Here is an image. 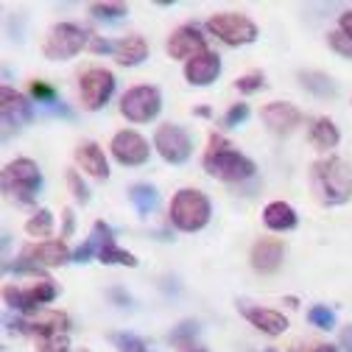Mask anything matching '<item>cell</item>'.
<instances>
[{
    "label": "cell",
    "mask_w": 352,
    "mask_h": 352,
    "mask_svg": "<svg viewBox=\"0 0 352 352\" xmlns=\"http://www.w3.org/2000/svg\"><path fill=\"white\" fill-rule=\"evenodd\" d=\"M154 148L170 165H182L193 154V140L179 123H162L154 135Z\"/></svg>",
    "instance_id": "cell-8"
},
{
    "label": "cell",
    "mask_w": 352,
    "mask_h": 352,
    "mask_svg": "<svg viewBox=\"0 0 352 352\" xmlns=\"http://www.w3.org/2000/svg\"><path fill=\"white\" fill-rule=\"evenodd\" d=\"M218 76H221V56L212 51H204V54L193 56L190 62H185V78L193 87H207Z\"/></svg>",
    "instance_id": "cell-19"
},
{
    "label": "cell",
    "mask_w": 352,
    "mask_h": 352,
    "mask_svg": "<svg viewBox=\"0 0 352 352\" xmlns=\"http://www.w3.org/2000/svg\"><path fill=\"white\" fill-rule=\"evenodd\" d=\"M307 322L319 330H333L336 327V314L330 311L327 305H314L311 311H307Z\"/></svg>",
    "instance_id": "cell-30"
},
{
    "label": "cell",
    "mask_w": 352,
    "mask_h": 352,
    "mask_svg": "<svg viewBox=\"0 0 352 352\" xmlns=\"http://www.w3.org/2000/svg\"><path fill=\"white\" fill-rule=\"evenodd\" d=\"M165 48H168V54L173 59L190 62L193 56H199V54L207 51V42H204V36H201V31L196 25H179V28H176L168 36V45Z\"/></svg>",
    "instance_id": "cell-14"
},
{
    "label": "cell",
    "mask_w": 352,
    "mask_h": 352,
    "mask_svg": "<svg viewBox=\"0 0 352 352\" xmlns=\"http://www.w3.org/2000/svg\"><path fill=\"white\" fill-rule=\"evenodd\" d=\"M109 341L115 344L118 352H146V341L131 333H112Z\"/></svg>",
    "instance_id": "cell-31"
},
{
    "label": "cell",
    "mask_w": 352,
    "mask_h": 352,
    "mask_svg": "<svg viewBox=\"0 0 352 352\" xmlns=\"http://www.w3.org/2000/svg\"><path fill=\"white\" fill-rule=\"evenodd\" d=\"M87 48H90L93 54H115V42L101 39V36H90V42H87Z\"/></svg>",
    "instance_id": "cell-39"
},
{
    "label": "cell",
    "mask_w": 352,
    "mask_h": 352,
    "mask_svg": "<svg viewBox=\"0 0 352 352\" xmlns=\"http://www.w3.org/2000/svg\"><path fill=\"white\" fill-rule=\"evenodd\" d=\"M196 115H199V118H210L212 112H210V107H199V109H196Z\"/></svg>",
    "instance_id": "cell-43"
},
{
    "label": "cell",
    "mask_w": 352,
    "mask_h": 352,
    "mask_svg": "<svg viewBox=\"0 0 352 352\" xmlns=\"http://www.w3.org/2000/svg\"><path fill=\"white\" fill-rule=\"evenodd\" d=\"M235 87H238V93L252 96V93H257V90H263V87H266V78H263V73H260V70H252V73L241 76V78L235 81Z\"/></svg>",
    "instance_id": "cell-34"
},
{
    "label": "cell",
    "mask_w": 352,
    "mask_h": 352,
    "mask_svg": "<svg viewBox=\"0 0 352 352\" xmlns=\"http://www.w3.org/2000/svg\"><path fill=\"white\" fill-rule=\"evenodd\" d=\"M25 232L31 235V238H48L51 232H54V212L51 210H36L28 221H25Z\"/></svg>",
    "instance_id": "cell-27"
},
{
    "label": "cell",
    "mask_w": 352,
    "mask_h": 352,
    "mask_svg": "<svg viewBox=\"0 0 352 352\" xmlns=\"http://www.w3.org/2000/svg\"><path fill=\"white\" fill-rule=\"evenodd\" d=\"M341 346H344V352H352V324H346L341 330Z\"/></svg>",
    "instance_id": "cell-42"
},
{
    "label": "cell",
    "mask_w": 352,
    "mask_h": 352,
    "mask_svg": "<svg viewBox=\"0 0 352 352\" xmlns=\"http://www.w3.org/2000/svg\"><path fill=\"white\" fill-rule=\"evenodd\" d=\"M311 190L319 204H346L352 199V165L341 157L316 160L311 165Z\"/></svg>",
    "instance_id": "cell-1"
},
{
    "label": "cell",
    "mask_w": 352,
    "mask_h": 352,
    "mask_svg": "<svg viewBox=\"0 0 352 352\" xmlns=\"http://www.w3.org/2000/svg\"><path fill=\"white\" fill-rule=\"evenodd\" d=\"M98 246H101L98 235H90V238H87V241L73 252V260H76V263H90V260H93V254L98 257Z\"/></svg>",
    "instance_id": "cell-36"
},
{
    "label": "cell",
    "mask_w": 352,
    "mask_h": 352,
    "mask_svg": "<svg viewBox=\"0 0 352 352\" xmlns=\"http://www.w3.org/2000/svg\"><path fill=\"white\" fill-rule=\"evenodd\" d=\"M90 14L98 17V20H120V17L129 14V6H123V3H93Z\"/></svg>",
    "instance_id": "cell-32"
},
{
    "label": "cell",
    "mask_w": 352,
    "mask_h": 352,
    "mask_svg": "<svg viewBox=\"0 0 352 352\" xmlns=\"http://www.w3.org/2000/svg\"><path fill=\"white\" fill-rule=\"evenodd\" d=\"M70 316L62 311H48V314H36L31 322H14V330L20 333H34L36 338L42 336H54V333H67Z\"/></svg>",
    "instance_id": "cell-20"
},
{
    "label": "cell",
    "mask_w": 352,
    "mask_h": 352,
    "mask_svg": "<svg viewBox=\"0 0 352 352\" xmlns=\"http://www.w3.org/2000/svg\"><path fill=\"white\" fill-rule=\"evenodd\" d=\"M62 221H65V227H62V238L73 235V210H70V207H65V212H62Z\"/></svg>",
    "instance_id": "cell-40"
},
{
    "label": "cell",
    "mask_w": 352,
    "mask_h": 352,
    "mask_svg": "<svg viewBox=\"0 0 352 352\" xmlns=\"http://www.w3.org/2000/svg\"><path fill=\"white\" fill-rule=\"evenodd\" d=\"M190 352H207V349H190Z\"/></svg>",
    "instance_id": "cell-45"
},
{
    "label": "cell",
    "mask_w": 352,
    "mask_h": 352,
    "mask_svg": "<svg viewBox=\"0 0 352 352\" xmlns=\"http://www.w3.org/2000/svg\"><path fill=\"white\" fill-rule=\"evenodd\" d=\"M59 294V288L54 285V280H42L31 288H14V285H6L3 288V299L12 311H20V314H36L39 305H48L54 302Z\"/></svg>",
    "instance_id": "cell-10"
},
{
    "label": "cell",
    "mask_w": 352,
    "mask_h": 352,
    "mask_svg": "<svg viewBox=\"0 0 352 352\" xmlns=\"http://www.w3.org/2000/svg\"><path fill=\"white\" fill-rule=\"evenodd\" d=\"M246 118H249V107H246V104H232V107L227 109V115H224V126L235 129V126H241Z\"/></svg>",
    "instance_id": "cell-38"
},
{
    "label": "cell",
    "mask_w": 352,
    "mask_h": 352,
    "mask_svg": "<svg viewBox=\"0 0 352 352\" xmlns=\"http://www.w3.org/2000/svg\"><path fill=\"white\" fill-rule=\"evenodd\" d=\"M87 42H90V36H87L84 28H78L73 23H59L48 31L45 42H42V54H45V59H51V62H62V59L76 56Z\"/></svg>",
    "instance_id": "cell-6"
},
{
    "label": "cell",
    "mask_w": 352,
    "mask_h": 352,
    "mask_svg": "<svg viewBox=\"0 0 352 352\" xmlns=\"http://www.w3.org/2000/svg\"><path fill=\"white\" fill-rule=\"evenodd\" d=\"M260 118L263 123H266L274 135H288V131H294L299 123H302V112L288 104V101H272L260 109Z\"/></svg>",
    "instance_id": "cell-18"
},
{
    "label": "cell",
    "mask_w": 352,
    "mask_h": 352,
    "mask_svg": "<svg viewBox=\"0 0 352 352\" xmlns=\"http://www.w3.org/2000/svg\"><path fill=\"white\" fill-rule=\"evenodd\" d=\"M129 201L135 204V210H138L140 215H148V212L157 210V204H160V193H157L154 185L138 182V185H131V188H129Z\"/></svg>",
    "instance_id": "cell-26"
},
{
    "label": "cell",
    "mask_w": 352,
    "mask_h": 352,
    "mask_svg": "<svg viewBox=\"0 0 352 352\" xmlns=\"http://www.w3.org/2000/svg\"><path fill=\"white\" fill-rule=\"evenodd\" d=\"M201 165L212 179H221V182H243V179H252L254 170H257L249 157L235 151V146L224 135H215V131L207 140V151L201 157Z\"/></svg>",
    "instance_id": "cell-2"
},
{
    "label": "cell",
    "mask_w": 352,
    "mask_h": 352,
    "mask_svg": "<svg viewBox=\"0 0 352 352\" xmlns=\"http://www.w3.org/2000/svg\"><path fill=\"white\" fill-rule=\"evenodd\" d=\"M0 112H3V123L14 126V129L34 120V104L23 93L12 90V87H3V90H0Z\"/></svg>",
    "instance_id": "cell-17"
},
{
    "label": "cell",
    "mask_w": 352,
    "mask_h": 352,
    "mask_svg": "<svg viewBox=\"0 0 352 352\" xmlns=\"http://www.w3.org/2000/svg\"><path fill=\"white\" fill-rule=\"evenodd\" d=\"M238 311L252 327H257L266 336H283L285 327H288V319L277 311H269V307H260V305H252V302H238Z\"/></svg>",
    "instance_id": "cell-16"
},
{
    "label": "cell",
    "mask_w": 352,
    "mask_h": 352,
    "mask_svg": "<svg viewBox=\"0 0 352 352\" xmlns=\"http://www.w3.org/2000/svg\"><path fill=\"white\" fill-rule=\"evenodd\" d=\"M93 235H98V241H101V246H98V260L104 263V266H129V269L138 266V257L115 243V230H112L109 224L96 221V224H93Z\"/></svg>",
    "instance_id": "cell-13"
},
{
    "label": "cell",
    "mask_w": 352,
    "mask_h": 352,
    "mask_svg": "<svg viewBox=\"0 0 352 352\" xmlns=\"http://www.w3.org/2000/svg\"><path fill=\"white\" fill-rule=\"evenodd\" d=\"M338 31H344V34L352 39V9L341 14V20H338Z\"/></svg>",
    "instance_id": "cell-41"
},
{
    "label": "cell",
    "mask_w": 352,
    "mask_h": 352,
    "mask_svg": "<svg viewBox=\"0 0 352 352\" xmlns=\"http://www.w3.org/2000/svg\"><path fill=\"white\" fill-rule=\"evenodd\" d=\"M20 260L31 263V266H48V269H54V266H65V263H70L73 254H70L65 241H39V243L23 246Z\"/></svg>",
    "instance_id": "cell-12"
},
{
    "label": "cell",
    "mask_w": 352,
    "mask_h": 352,
    "mask_svg": "<svg viewBox=\"0 0 352 352\" xmlns=\"http://www.w3.org/2000/svg\"><path fill=\"white\" fill-rule=\"evenodd\" d=\"M283 257H285V243L280 238H260L252 246L249 263H252V269L260 272V274H274L283 266Z\"/></svg>",
    "instance_id": "cell-15"
},
{
    "label": "cell",
    "mask_w": 352,
    "mask_h": 352,
    "mask_svg": "<svg viewBox=\"0 0 352 352\" xmlns=\"http://www.w3.org/2000/svg\"><path fill=\"white\" fill-rule=\"evenodd\" d=\"M210 199L196 190V188H185L173 196L170 201V224L176 230H182V232H199L207 227L210 221Z\"/></svg>",
    "instance_id": "cell-4"
},
{
    "label": "cell",
    "mask_w": 352,
    "mask_h": 352,
    "mask_svg": "<svg viewBox=\"0 0 352 352\" xmlns=\"http://www.w3.org/2000/svg\"><path fill=\"white\" fill-rule=\"evenodd\" d=\"M76 352H90V349H76Z\"/></svg>",
    "instance_id": "cell-46"
},
{
    "label": "cell",
    "mask_w": 352,
    "mask_h": 352,
    "mask_svg": "<svg viewBox=\"0 0 352 352\" xmlns=\"http://www.w3.org/2000/svg\"><path fill=\"white\" fill-rule=\"evenodd\" d=\"M299 84L305 87L307 93H314L316 98H336L338 96V87L327 73L319 70H302L299 73Z\"/></svg>",
    "instance_id": "cell-24"
},
{
    "label": "cell",
    "mask_w": 352,
    "mask_h": 352,
    "mask_svg": "<svg viewBox=\"0 0 352 352\" xmlns=\"http://www.w3.org/2000/svg\"><path fill=\"white\" fill-rule=\"evenodd\" d=\"M109 151H112V157H115L120 165H129V168L143 165V162L148 160V154H151L146 138H140L138 131H131V129L118 131V135L112 138V143H109Z\"/></svg>",
    "instance_id": "cell-11"
},
{
    "label": "cell",
    "mask_w": 352,
    "mask_h": 352,
    "mask_svg": "<svg viewBox=\"0 0 352 352\" xmlns=\"http://www.w3.org/2000/svg\"><path fill=\"white\" fill-rule=\"evenodd\" d=\"M67 185H70V193L76 196V201H81V204L90 201V190H87V185L78 176V170H67Z\"/></svg>",
    "instance_id": "cell-37"
},
{
    "label": "cell",
    "mask_w": 352,
    "mask_h": 352,
    "mask_svg": "<svg viewBox=\"0 0 352 352\" xmlns=\"http://www.w3.org/2000/svg\"><path fill=\"white\" fill-rule=\"evenodd\" d=\"M36 344H39V352H70V338H67V333L42 336Z\"/></svg>",
    "instance_id": "cell-33"
},
{
    "label": "cell",
    "mask_w": 352,
    "mask_h": 352,
    "mask_svg": "<svg viewBox=\"0 0 352 352\" xmlns=\"http://www.w3.org/2000/svg\"><path fill=\"white\" fill-rule=\"evenodd\" d=\"M327 45H330L338 56L352 59V39H349L344 31H330V34H327Z\"/></svg>",
    "instance_id": "cell-35"
},
{
    "label": "cell",
    "mask_w": 352,
    "mask_h": 352,
    "mask_svg": "<svg viewBox=\"0 0 352 352\" xmlns=\"http://www.w3.org/2000/svg\"><path fill=\"white\" fill-rule=\"evenodd\" d=\"M78 93H81V104L84 109H101L107 107V101L112 98L115 93V76L104 67H90V70H84L81 78H78Z\"/></svg>",
    "instance_id": "cell-9"
},
{
    "label": "cell",
    "mask_w": 352,
    "mask_h": 352,
    "mask_svg": "<svg viewBox=\"0 0 352 352\" xmlns=\"http://www.w3.org/2000/svg\"><path fill=\"white\" fill-rule=\"evenodd\" d=\"M160 109H162V96L151 84L131 87V90L120 98V112L131 123H148L160 115Z\"/></svg>",
    "instance_id": "cell-7"
},
{
    "label": "cell",
    "mask_w": 352,
    "mask_h": 352,
    "mask_svg": "<svg viewBox=\"0 0 352 352\" xmlns=\"http://www.w3.org/2000/svg\"><path fill=\"white\" fill-rule=\"evenodd\" d=\"M307 140H311L316 148L327 151V148H336L338 146L341 135H338V129H336V123L330 118H316L311 123V131H307Z\"/></svg>",
    "instance_id": "cell-25"
},
{
    "label": "cell",
    "mask_w": 352,
    "mask_h": 352,
    "mask_svg": "<svg viewBox=\"0 0 352 352\" xmlns=\"http://www.w3.org/2000/svg\"><path fill=\"white\" fill-rule=\"evenodd\" d=\"M31 96H34V101L36 104H42V107H51V109H59V112H65V115H70L67 109H62V101H59V96H56V90L51 84H45V81H31Z\"/></svg>",
    "instance_id": "cell-28"
},
{
    "label": "cell",
    "mask_w": 352,
    "mask_h": 352,
    "mask_svg": "<svg viewBox=\"0 0 352 352\" xmlns=\"http://www.w3.org/2000/svg\"><path fill=\"white\" fill-rule=\"evenodd\" d=\"M266 352H277V349H266Z\"/></svg>",
    "instance_id": "cell-47"
},
{
    "label": "cell",
    "mask_w": 352,
    "mask_h": 352,
    "mask_svg": "<svg viewBox=\"0 0 352 352\" xmlns=\"http://www.w3.org/2000/svg\"><path fill=\"white\" fill-rule=\"evenodd\" d=\"M0 185H3V193L9 199H14L17 204H31L39 196V190H42V170L28 157L12 160V162L3 165Z\"/></svg>",
    "instance_id": "cell-3"
},
{
    "label": "cell",
    "mask_w": 352,
    "mask_h": 352,
    "mask_svg": "<svg viewBox=\"0 0 352 352\" xmlns=\"http://www.w3.org/2000/svg\"><path fill=\"white\" fill-rule=\"evenodd\" d=\"M296 221H299L296 210L285 201H272V204H266V210H263V224L274 232H288L296 227Z\"/></svg>",
    "instance_id": "cell-23"
},
{
    "label": "cell",
    "mask_w": 352,
    "mask_h": 352,
    "mask_svg": "<svg viewBox=\"0 0 352 352\" xmlns=\"http://www.w3.org/2000/svg\"><path fill=\"white\" fill-rule=\"evenodd\" d=\"M316 352H338V349L330 346V344H322V346H316Z\"/></svg>",
    "instance_id": "cell-44"
},
{
    "label": "cell",
    "mask_w": 352,
    "mask_h": 352,
    "mask_svg": "<svg viewBox=\"0 0 352 352\" xmlns=\"http://www.w3.org/2000/svg\"><path fill=\"white\" fill-rule=\"evenodd\" d=\"M73 157L81 165V170L96 176V179H107V176H109V165H107V157H104V151H101L98 143H93V140L78 143L76 151H73Z\"/></svg>",
    "instance_id": "cell-21"
},
{
    "label": "cell",
    "mask_w": 352,
    "mask_h": 352,
    "mask_svg": "<svg viewBox=\"0 0 352 352\" xmlns=\"http://www.w3.org/2000/svg\"><path fill=\"white\" fill-rule=\"evenodd\" d=\"M207 31L212 36H218L227 45L238 48V45H249V42L257 39V25L238 12H221V14H212L207 20Z\"/></svg>",
    "instance_id": "cell-5"
},
{
    "label": "cell",
    "mask_w": 352,
    "mask_h": 352,
    "mask_svg": "<svg viewBox=\"0 0 352 352\" xmlns=\"http://www.w3.org/2000/svg\"><path fill=\"white\" fill-rule=\"evenodd\" d=\"M115 59L118 65L123 67H135L140 65L143 59H148V42L138 34H131V36H123L120 42H115Z\"/></svg>",
    "instance_id": "cell-22"
},
{
    "label": "cell",
    "mask_w": 352,
    "mask_h": 352,
    "mask_svg": "<svg viewBox=\"0 0 352 352\" xmlns=\"http://www.w3.org/2000/svg\"><path fill=\"white\" fill-rule=\"evenodd\" d=\"M196 333H199V324H196V322H182L179 327H173V333H170L168 338H170V344H176V346H182V349L190 352Z\"/></svg>",
    "instance_id": "cell-29"
}]
</instances>
